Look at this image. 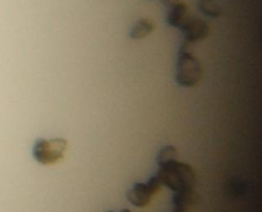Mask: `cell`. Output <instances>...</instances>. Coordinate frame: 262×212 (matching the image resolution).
<instances>
[{"label": "cell", "instance_id": "obj_1", "mask_svg": "<svg viewBox=\"0 0 262 212\" xmlns=\"http://www.w3.org/2000/svg\"><path fill=\"white\" fill-rule=\"evenodd\" d=\"M155 175L162 186H167L174 193L191 189L196 183V175L193 168L177 160L160 165Z\"/></svg>", "mask_w": 262, "mask_h": 212}, {"label": "cell", "instance_id": "obj_2", "mask_svg": "<svg viewBox=\"0 0 262 212\" xmlns=\"http://www.w3.org/2000/svg\"><path fill=\"white\" fill-rule=\"evenodd\" d=\"M192 44L185 40L181 43L176 62V82L185 88L198 85L204 75L202 63L192 53Z\"/></svg>", "mask_w": 262, "mask_h": 212}, {"label": "cell", "instance_id": "obj_3", "mask_svg": "<svg viewBox=\"0 0 262 212\" xmlns=\"http://www.w3.org/2000/svg\"><path fill=\"white\" fill-rule=\"evenodd\" d=\"M68 141L64 138H39L35 141L32 154L34 159L42 165H53L64 157Z\"/></svg>", "mask_w": 262, "mask_h": 212}, {"label": "cell", "instance_id": "obj_4", "mask_svg": "<svg viewBox=\"0 0 262 212\" xmlns=\"http://www.w3.org/2000/svg\"><path fill=\"white\" fill-rule=\"evenodd\" d=\"M183 33V37L185 41L195 43L198 41L204 40L210 34V26L207 22L202 18L194 17L191 15L187 22L180 29Z\"/></svg>", "mask_w": 262, "mask_h": 212}, {"label": "cell", "instance_id": "obj_5", "mask_svg": "<svg viewBox=\"0 0 262 212\" xmlns=\"http://www.w3.org/2000/svg\"><path fill=\"white\" fill-rule=\"evenodd\" d=\"M156 195L157 194L152 190L147 182H136L126 193L128 201L132 205L139 208L148 206L152 200V197Z\"/></svg>", "mask_w": 262, "mask_h": 212}, {"label": "cell", "instance_id": "obj_6", "mask_svg": "<svg viewBox=\"0 0 262 212\" xmlns=\"http://www.w3.org/2000/svg\"><path fill=\"white\" fill-rule=\"evenodd\" d=\"M190 16L191 13L189 11L188 5L184 2H181L170 8V11L167 15V22L171 27L180 30Z\"/></svg>", "mask_w": 262, "mask_h": 212}, {"label": "cell", "instance_id": "obj_7", "mask_svg": "<svg viewBox=\"0 0 262 212\" xmlns=\"http://www.w3.org/2000/svg\"><path fill=\"white\" fill-rule=\"evenodd\" d=\"M198 199H199V196L193 188L175 192L172 198L174 210L180 211V212H187L188 208L194 205Z\"/></svg>", "mask_w": 262, "mask_h": 212}, {"label": "cell", "instance_id": "obj_8", "mask_svg": "<svg viewBox=\"0 0 262 212\" xmlns=\"http://www.w3.org/2000/svg\"><path fill=\"white\" fill-rule=\"evenodd\" d=\"M155 28H156V26H155V23L152 22V19L147 18V17L140 18L131 28V30L129 32V37L134 40L143 39V38L147 37L148 35H150L154 32Z\"/></svg>", "mask_w": 262, "mask_h": 212}, {"label": "cell", "instance_id": "obj_9", "mask_svg": "<svg viewBox=\"0 0 262 212\" xmlns=\"http://www.w3.org/2000/svg\"><path fill=\"white\" fill-rule=\"evenodd\" d=\"M177 158H178L177 147L172 144H167L160 149L157 155V163L160 166V165H164L166 163L175 161L177 160Z\"/></svg>", "mask_w": 262, "mask_h": 212}, {"label": "cell", "instance_id": "obj_10", "mask_svg": "<svg viewBox=\"0 0 262 212\" xmlns=\"http://www.w3.org/2000/svg\"><path fill=\"white\" fill-rule=\"evenodd\" d=\"M198 7L202 13L209 17H217L222 12L221 7L215 0H199Z\"/></svg>", "mask_w": 262, "mask_h": 212}, {"label": "cell", "instance_id": "obj_11", "mask_svg": "<svg viewBox=\"0 0 262 212\" xmlns=\"http://www.w3.org/2000/svg\"><path fill=\"white\" fill-rule=\"evenodd\" d=\"M160 1L163 5H165L166 7H169V8L175 6L176 4H179V3L183 2V0H160Z\"/></svg>", "mask_w": 262, "mask_h": 212}, {"label": "cell", "instance_id": "obj_12", "mask_svg": "<svg viewBox=\"0 0 262 212\" xmlns=\"http://www.w3.org/2000/svg\"><path fill=\"white\" fill-rule=\"evenodd\" d=\"M174 212H180V211H176V210H174Z\"/></svg>", "mask_w": 262, "mask_h": 212}, {"label": "cell", "instance_id": "obj_13", "mask_svg": "<svg viewBox=\"0 0 262 212\" xmlns=\"http://www.w3.org/2000/svg\"><path fill=\"white\" fill-rule=\"evenodd\" d=\"M107 212H113V211H107Z\"/></svg>", "mask_w": 262, "mask_h": 212}]
</instances>
